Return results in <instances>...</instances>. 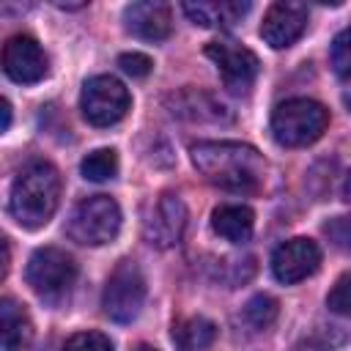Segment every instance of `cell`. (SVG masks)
<instances>
[{
  "label": "cell",
  "instance_id": "cell-12",
  "mask_svg": "<svg viewBox=\"0 0 351 351\" xmlns=\"http://www.w3.org/2000/svg\"><path fill=\"white\" fill-rule=\"evenodd\" d=\"M307 27V5L302 3H274L263 14L261 22V38L271 49L291 47Z\"/></svg>",
  "mask_w": 351,
  "mask_h": 351
},
{
  "label": "cell",
  "instance_id": "cell-24",
  "mask_svg": "<svg viewBox=\"0 0 351 351\" xmlns=\"http://www.w3.org/2000/svg\"><path fill=\"white\" fill-rule=\"evenodd\" d=\"M324 233H326V239L337 250L351 252V217H335V219H329L324 225Z\"/></svg>",
  "mask_w": 351,
  "mask_h": 351
},
{
  "label": "cell",
  "instance_id": "cell-28",
  "mask_svg": "<svg viewBox=\"0 0 351 351\" xmlns=\"http://www.w3.org/2000/svg\"><path fill=\"white\" fill-rule=\"evenodd\" d=\"M132 351H159V348H154V346H148V343H140V346H134Z\"/></svg>",
  "mask_w": 351,
  "mask_h": 351
},
{
  "label": "cell",
  "instance_id": "cell-7",
  "mask_svg": "<svg viewBox=\"0 0 351 351\" xmlns=\"http://www.w3.org/2000/svg\"><path fill=\"white\" fill-rule=\"evenodd\" d=\"M132 99L129 90L121 80L110 77V74H96L82 85L80 93V110L85 115L88 123L93 126H112L118 123L126 110H129Z\"/></svg>",
  "mask_w": 351,
  "mask_h": 351
},
{
  "label": "cell",
  "instance_id": "cell-26",
  "mask_svg": "<svg viewBox=\"0 0 351 351\" xmlns=\"http://www.w3.org/2000/svg\"><path fill=\"white\" fill-rule=\"evenodd\" d=\"M0 110H3V132H8V126H11V104H8L5 99H3Z\"/></svg>",
  "mask_w": 351,
  "mask_h": 351
},
{
  "label": "cell",
  "instance_id": "cell-16",
  "mask_svg": "<svg viewBox=\"0 0 351 351\" xmlns=\"http://www.w3.org/2000/svg\"><path fill=\"white\" fill-rule=\"evenodd\" d=\"M211 228L225 241L244 244V241H250V236L255 230V214H252V208H247L241 203H225V206L214 208Z\"/></svg>",
  "mask_w": 351,
  "mask_h": 351
},
{
  "label": "cell",
  "instance_id": "cell-10",
  "mask_svg": "<svg viewBox=\"0 0 351 351\" xmlns=\"http://www.w3.org/2000/svg\"><path fill=\"white\" fill-rule=\"evenodd\" d=\"M318 266H321V247L304 236L288 239L271 252V274L285 285L307 280L310 274L318 271Z\"/></svg>",
  "mask_w": 351,
  "mask_h": 351
},
{
  "label": "cell",
  "instance_id": "cell-1",
  "mask_svg": "<svg viewBox=\"0 0 351 351\" xmlns=\"http://www.w3.org/2000/svg\"><path fill=\"white\" fill-rule=\"evenodd\" d=\"M197 173L228 192H255L263 181L266 162L247 143L230 140H200L189 148Z\"/></svg>",
  "mask_w": 351,
  "mask_h": 351
},
{
  "label": "cell",
  "instance_id": "cell-19",
  "mask_svg": "<svg viewBox=\"0 0 351 351\" xmlns=\"http://www.w3.org/2000/svg\"><path fill=\"white\" fill-rule=\"evenodd\" d=\"M82 176L88 181H107V178H115L118 173V154L112 148H99V151H90L82 165H80Z\"/></svg>",
  "mask_w": 351,
  "mask_h": 351
},
{
  "label": "cell",
  "instance_id": "cell-25",
  "mask_svg": "<svg viewBox=\"0 0 351 351\" xmlns=\"http://www.w3.org/2000/svg\"><path fill=\"white\" fill-rule=\"evenodd\" d=\"M118 66L129 77H148V71L154 69V60L148 55H143V52H123L118 58Z\"/></svg>",
  "mask_w": 351,
  "mask_h": 351
},
{
  "label": "cell",
  "instance_id": "cell-22",
  "mask_svg": "<svg viewBox=\"0 0 351 351\" xmlns=\"http://www.w3.org/2000/svg\"><path fill=\"white\" fill-rule=\"evenodd\" d=\"M326 307L332 313H337V315H348L351 318V271L337 277V282L326 293Z\"/></svg>",
  "mask_w": 351,
  "mask_h": 351
},
{
  "label": "cell",
  "instance_id": "cell-8",
  "mask_svg": "<svg viewBox=\"0 0 351 351\" xmlns=\"http://www.w3.org/2000/svg\"><path fill=\"white\" fill-rule=\"evenodd\" d=\"M206 55L214 60L225 88L230 93H250L258 71H261V60L252 49H247L239 41L230 38H217L206 44Z\"/></svg>",
  "mask_w": 351,
  "mask_h": 351
},
{
  "label": "cell",
  "instance_id": "cell-4",
  "mask_svg": "<svg viewBox=\"0 0 351 351\" xmlns=\"http://www.w3.org/2000/svg\"><path fill=\"white\" fill-rule=\"evenodd\" d=\"M25 280L38 299L58 304L69 296V291L77 280V263L60 247H38L27 258Z\"/></svg>",
  "mask_w": 351,
  "mask_h": 351
},
{
  "label": "cell",
  "instance_id": "cell-3",
  "mask_svg": "<svg viewBox=\"0 0 351 351\" xmlns=\"http://www.w3.org/2000/svg\"><path fill=\"white\" fill-rule=\"evenodd\" d=\"M329 126V110L307 96L285 99L271 112V134L285 148H302L315 143Z\"/></svg>",
  "mask_w": 351,
  "mask_h": 351
},
{
  "label": "cell",
  "instance_id": "cell-2",
  "mask_svg": "<svg viewBox=\"0 0 351 351\" xmlns=\"http://www.w3.org/2000/svg\"><path fill=\"white\" fill-rule=\"evenodd\" d=\"M58 200H60L58 170L44 159H33L16 173L8 195V208L22 228L36 230L49 222V217L58 208Z\"/></svg>",
  "mask_w": 351,
  "mask_h": 351
},
{
  "label": "cell",
  "instance_id": "cell-17",
  "mask_svg": "<svg viewBox=\"0 0 351 351\" xmlns=\"http://www.w3.org/2000/svg\"><path fill=\"white\" fill-rule=\"evenodd\" d=\"M170 112L178 118H189V121H211V123L230 121L228 107L203 90H181L178 96H173Z\"/></svg>",
  "mask_w": 351,
  "mask_h": 351
},
{
  "label": "cell",
  "instance_id": "cell-27",
  "mask_svg": "<svg viewBox=\"0 0 351 351\" xmlns=\"http://www.w3.org/2000/svg\"><path fill=\"white\" fill-rule=\"evenodd\" d=\"M343 197L351 203V173L346 176V181H343Z\"/></svg>",
  "mask_w": 351,
  "mask_h": 351
},
{
  "label": "cell",
  "instance_id": "cell-6",
  "mask_svg": "<svg viewBox=\"0 0 351 351\" xmlns=\"http://www.w3.org/2000/svg\"><path fill=\"white\" fill-rule=\"evenodd\" d=\"M145 302V277L134 261H121L112 274L107 277L104 293H101V307L104 315L115 324H132Z\"/></svg>",
  "mask_w": 351,
  "mask_h": 351
},
{
  "label": "cell",
  "instance_id": "cell-23",
  "mask_svg": "<svg viewBox=\"0 0 351 351\" xmlns=\"http://www.w3.org/2000/svg\"><path fill=\"white\" fill-rule=\"evenodd\" d=\"M63 351H112V343L101 332H77L66 340Z\"/></svg>",
  "mask_w": 351,
  "mask_h": 351
},
{
  "label": "cell",
  "instance_id": "cell-14",
  "mask_svg": "<svg viewBox=\"0 0 351 351\" xmlns=\"http://www.w3.org/2000/svg\"><path fill=\"white\" fill-rule=\"evenodd\" d=\"M181 8L200 27H233L250 11V3H241V0H197V3H184Z\"/></svg>",
  "mask_w": 351,
  "mask_h": 351
},
{
  "label": "cell",
  "instance_id": "cell-21",
  "mask_svg": "<svg viewBox=\"0 0 351 351\" xmlns=\"http://www.w3.org/2000/svg\"><path fill=\"white\" fill-rule=\"evenodd\" d=\"M329 60H332V69L340 80H351V27H346L335 36L332 49H329Z\"/></svg>",
  "mask_w": 351,
  "mask_h": 351
},
{
  "label": "cell",
  "instance_id": "cell-13",
  "mask_svg": "<svg viewBox=\"0 0 351 351\" xmlns=\"http://www.w3.org/2000/svg\"><path fill=\"white\" fill-rule=\"evenodd\" d=\"M123 25L132 36L143 41H162L173 30V14L170 5L162 0H140L123 8Z\"/></svg>",
  "mask_w": 351,
  "mask_h": 351
},
{
  "label": "cell",
  "instance_id": "cell-20",
  "mask_svg": "<svg viewBox=\"0 0 351 351\" xmlns=\"http://www.w3.org/2000/svg\"><path fill=\"white\" fill-rule=\"evenodd\" d=\"M277 313H280V304H277V299L269 296V293H258V296H252V299L244 304V321H247L252 329H266V326H271L274 318H277Z\"/></svg>",
  "mask_w": 351,
  "mask_h": 351
},
{
  "label": "cell",
  "instance_id": "cell-11",
  "mask_svg": "<svg viewBox=\"0 0 351 351\" xmlns=\"http://www.w3.org/2000/svg\"><path fill=\"white\" fill-rule=\"evenodd\" d=\"M184 228H186V206L173 192L159 195V200L154 203L151 214L143 222L145 239L154 247H173V244H178L181 236H184Z\"/></svg>",
  "mask_w": 351,
  "mask_h": 351
},
{
  "label": "cell",
  "instance_id": "cell-29",
  "mask_svg": "<svg viewBox=\"0 0 351 351\" xmlns=\"http://www.w3.org/2000/svg\"><path fill=\"white\" fill-rule=\"evenodd\" d=\"M343 101H346V107L351 110V88H346V93H343Z\"/></svg>",
  "mask_w": 351,
  "mask_h": 351
},
{
  "label": "cell",
  "instance_id": "cell-9",
  "mask_svg": "<svg viewBox=\"0 0 351 351\" xmlns=\"http://www.w3.org/2000/svg\"><path fill=\"white\" fill-rule=\"evenodd\" d=\"M3 71L8 74V80H14L19 85H33L47 77L49 60L33 36L16 33L3 47Z\"/></svg>",
  "mask_w": 351,
  "mask_h": 351
},
{
  "label": "cell",
  "instance_id": "cell-15",
  "mask_svg": "<svg viewBox=\"0 0 351 351\" xmlns=\"http://www.w3.org/2000/svg\"><path fill=\"white\" fill-rule=\"evenodd\" d=\"M0 332H3V351H27L33 340V321L27 310L11 296H3L0 302Z\"/></svg>",
  "mask_w": 351,
  "mask_h": 351
},
{
  "label": "cell",
  "instance_id": "cell-18",
  "mask_svg": "<svg viewBox=\"0 0 351 351\" xmlns=\"http://www.w3.org/2000/svg\"><path fill=\"white\" fill-rule=\"evenodd\" d=\"M214 340H217V326L203 315H192L173 326V343L178 351H206Z\"/></svg>",
  "mask_w": 351,
  "mask_h": 351
},
{
  "label": "cell",
  "instance_id": "cell-5",
  "mask_svg": "<svg viewBox=\"0 0 351 351\" xmlns=\"http://www.w3.org/2000/svg\"><path fill=\"white\" fill-rule=\"evenodd\" d=\"M121 230V208L110 195H90L80 200L69 219H66V236L85 247L107 244Z\"/></svg>",
  "mask_w": 351,
  "mask_h": 351
}]
</instances>
